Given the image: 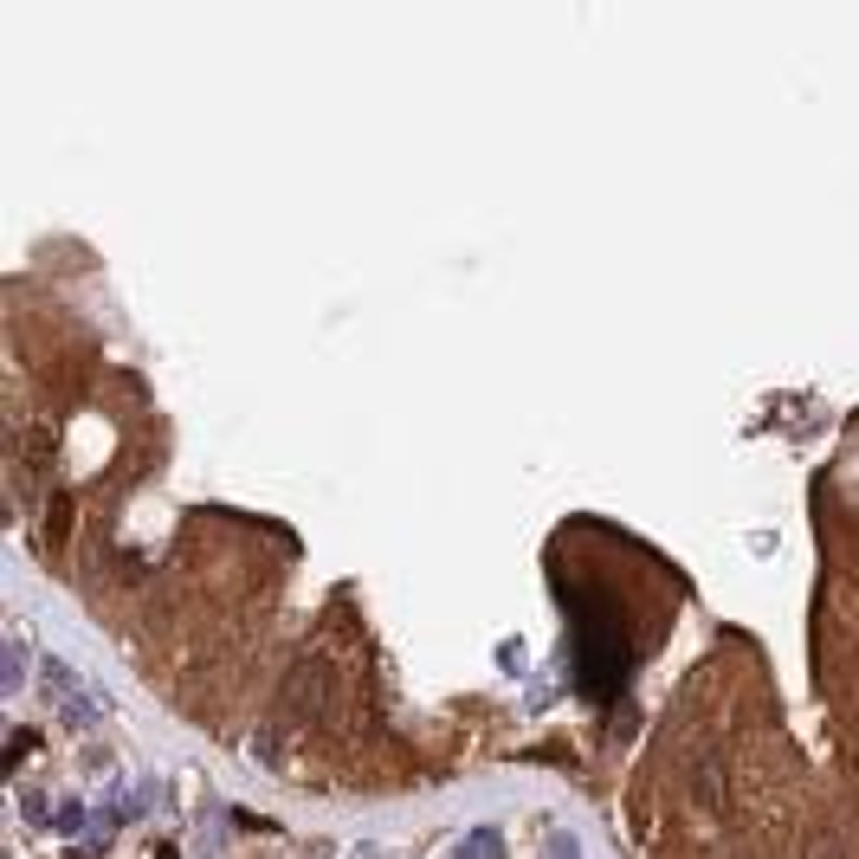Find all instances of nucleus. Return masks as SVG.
<instances>
[{
  "label": "nucleus",
  "instance_id": "nucleus-1",
  "mask_svg": "<svg viewBox=\"0 0 859 859\" xmlns=\"http://www.w3.org/2000/svg\"><path fill=\"white\" fill-rule=\"evenodd\" d=\"M472 846H479L485 859H505V840H497V827H479V834H472Z\"/></svg>",
  "mask_w": 859,
  "mask_h": 859
},
{
  "label": "nucleus",
  "instance_id": "nucleus-2",
  "mask_svg": "<svg viewBox=\"0 0 859 859\" xmlns=\"http://www.w3.org/2000/svg\"><path fill=\"white\" fill-rule=\"evenodd\" d=\"M7 691H20V640H7V679H0Z\"/></svg>",
  "mask_w": 859,
  "mask_h": 859
},
{
  "label": "nucleus",
  "instance_id": "nucleus-3",
  "mask_svg": "<svg viewBox=\"0 0 859 859\" xmlns=\"http://www.w3.org/2000/svg\"><path fill=\"white\" fill-rule=\"evenodd\" d=\"M78 821H85V814H78V801H65V808H59V834H78Z\"/></svg>",
  "mask_w": 859,
  "mask_h": 859
},
{
  "label": "nucleus",
  "instance_id": "nucleus-4",
  "mask_svg": "<svg viewBox=\"0 0 859 859\" xmlns=\"http://www.w3.org/2000/svg\"><path fill=\"white\" fill-rule=\"evenodd\" d=\"M549 859H575V834H556V840H549Z\"/></svg>",
  "mask_w": 859,
  "mask_h": 859
},
{
  "label": "nucleus",
  "instance_id": "nucleus-5",
  "mask_svg": "<svg viewBox=\"0 0 859 859\" xmlns=\"http://www.w3.org/2000/svg\"><path fill=\"white\" fill-rule=\"evenodd\" d=\"M453 859H485V853H479V846H459V853H453Z\"/></svg>",
  "mask_w": 859,
  "mask_h": 859
}]
</instances>
